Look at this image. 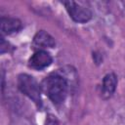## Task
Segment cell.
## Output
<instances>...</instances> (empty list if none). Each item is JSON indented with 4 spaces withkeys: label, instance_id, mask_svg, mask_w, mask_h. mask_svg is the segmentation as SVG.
Segmentation results:
<instances>
[{
    "label": "cell",
    "instance_id": "obj_6",
    "mask_svg": "<svg viewBox=\"0 0 125 125\" xmlns=\"http://www.w3.org/2000/svg\"><path fill=\"white\" fill-rule=\"evenodd\" d=\"M0 26L2 34H12L18 32L21 28V22L16 18L2 17L0 21Z\"/></svg>",
    "mask_w": 125,
    "mask_h": 125
},
{
    "label": "cell",
    "instance_id": "obj_4",
    "mask_svg": "<svg viewBox=\"0 0 125 125\" xmlns=\"http://www.w3.org/2000/svg\"><path fill=\"white\" fill-rule=\"evenodd\" d=\"M53 62L52 56L45 50H38L36 51L28 60V65L37 70L44 69L48 67Z\"/></svg>",
    "mask_w": 125,
    "mask_h": 125
},
{
    "label": "cell",
    "instance_id": "obj_9",
    "mask_svg": "<svg viewBox=\"0 0 125 125\" xmlns=\"http://www.w3.org/2000/svg\"><path fill=\"white\" fill-rule=\"evenodd\" d=\"M45 125H59V122L54 115H48L45 121Z\"/></svg>",
    "mask_w": 125,
    "mask_h": 125
},
{
    "label": "cell",
    "instance_id": "obj_1",
    "mask_svg": "<svg viewBox=\"0 0 125 125\" xmlns=\"http://www.w3.org/2000/svg\"><path fill=\"white\" fill-rule=\"evenodd\" d=\"M42 92L55 104H61L64 102L68 92V82L64 76L54 72L46 76L41 83Z\"/></svg>",
    "mask_w": 125,
    "mask_h": 125
},
{
    "label": "cell",
    "instance_id": "obj_8",
    "mask_svg": "<svg viewBox=\"0 0 125 125\" xmlns=\"http://www.w3.org/2000/svg\"><path fill=\"white\" fill-rule=\"evenodd\" d=\"M10 44L5 41V39L2 37L1 38V45H0V48H1V54H4L5 52H9L10 51V48H9Z\"/></svg>",
    "mask_w": 125,
    "mask_h": 125
},
{
    "label": "cell",
    "instance_id": "obj_2",
    "mask_svg": "<svg viewBox=\"0 0 125 125\" xmlns=\"http://www.w3.org/2000/svg\"><path fill=\"white\" fill-rule=\"evenodd\" d=\"M18 88L19 90L28 97L30 100H32L36 105L40 106L42 104L41 101V85L35 80V78L29 74L21 73L18 76Z\"/></svg>",
    "mask_w": 125,
    "mask_h": 125
},
{
    "label": "cell",
    "instance_id": "obj_5",
    "mask_svg": "<svg viewBox=\"0 0 125 125\" xmlns=\"http://www.w3.org/2000/svg\"><path fill=\"white\" fill-rule=\"evenodd\" d=\"M117 86V77L113 72L107 73L104 79H103V84H102V90H101V95L104 99H108L110 98L113 93L115 92Z\"/></svg>",
    "mask_w": 125,
    "mask_h": 125
},
{
    "label": "cell",
    "instance_id": "obj_7",
    "mask_svg": "<svg viewBox=\"0 0 125 125\" xmlns=\"http://www.w3.org/2000/svg\"><path fill=\"white\" fill-rule=\"evenodd\" d=\"M33 43L39 48H54L56 41L54 37L45 30H39L33 37Z\"/></svg>",
    "mask_w": 125,
    "mask_h": 125
},
{
    "label": "cell",
    "instance_id": "obj_3",
    "mask_svg": "<svg viewBox=\"0 0 125 125\" xmlns=\"http://www.w3.org/2000/svg\"><path fill=\"white\" fill-rule=\"evenodd\" d=\"M63 5L69 17L75 22L84 23L89 21L92 18V11L90 10L89 7L84 5L82 2L66 1V2H63Z\"/></svg>",
    "mask_w": 125,
    "mask_h": 125
}]
</instances>
